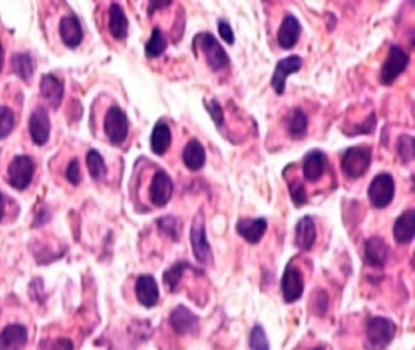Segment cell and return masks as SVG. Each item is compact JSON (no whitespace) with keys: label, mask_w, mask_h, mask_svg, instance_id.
<instances>
[{"label":"cell","mask_w":415,"mask_h":350,"mask_svg":"<svg viewBox=\"0 0 415 350\" xmlns=\"http://www.w3.org/2000/svg\"><path fill=\"white\" fill-rule=\"evenodd\" d=\"M219 33L221 38L223 39L224 42L228 43V44H234L235 42V36H234L233 30L232 26L229 25L228 22L225 20H219Z\"/></svg>","instance_id":"obj_40"},{"label":"cell","mask_w":415,"mask_h":350,"mask_svg":"<svg viewBox=\"0 0 415 350\" xmlns=\"http://www.w3.org/2000/svg\"><path fill=\"white\" fill-rule=\"evenodd\" d=\"M28 129L32 140L36 145L42 146L47 144L52 131V123L48 111L44 107H38L32 112L28 120Z\"/></svg>","instance_id":"obj_13"},{"label":"cell","mask_w":415,"mask_h":350,"mask_svg":"<svg viewBox=\"0 0 415 350\" xmlns=\"http://www.w3.org/2000/svg\"><path fill=\"white\" fill-rule=\"evenodd\" d=\"M109 31L116 41H123L128 34V19L122 6L117 3L110 6Z\"/></svg>","instance_id":"obj_24"},{"label":"cell","mask_w":415,"mask_h":350,"mask_svg":"<svg viewBox=\"0 0 415 350\" xmlns=\"http://www.w3.org/2000/svg\"><path fill=\"white\" fill-rule=\"evenodd\" d=\"M12 68L20 78L28 80L34 74V61L30 54L27 52H17L11 60Z\"/></svg>","instance_id":"obj_28"},{"label":"cell","mask_w":415,"mask_h":350,"mask_svg":"<svg viewBox=\"0 0 415 350\" xmlns=\"http://www.w3.org/2000/svg\"><path fill=\"white\" fill-rule=\"evenodd\" d=\"M60 37L68 47H77L83 41V30L76 15H68L61 19L59 26Z\"/></svg>","instance_id":"obj_19"},{"label":"cell","mask_w":415,"mask_h":350,"mask_svg":"<svg viewBox=\"0 0 415 350\" xmlns=\"http://www.w3.org/2000/svg\"><path fill=\"white\" fill-rule=\"evenodd\" d=\"M389 246L385 243V241L381 237L374 236L365 241L364 261L369 267H379V269L384 267L386 261L389 259Z\"/></svg>","instance_id":"obj_14"},{"label":"cell","mask_w":415,"mask_h":350,"mask_svg":"<svg viewBox=\"0 0 415 350\" xmlns=\"http://www.w3.org/2000/svg\"><path fill=\"white\" fill-rule=\"evenodd\" d=\"M171 6V1H168V3H156V1H152L149 4V14H152L156 9H159V8H163V6Z\"/></svg>","instance_id":"obj_41"},{"label":"cell","mask_w":415,"mask_h":350,"mask_svg":"<svg viewBox=\"0 0 415 350\" xmlns=\"http://www.w3.org/2000/svg\"><path fill=\"white\" fill-rule=\"evenodd\" d=\"M157 226L165 235L171 237L172 240L178 241L182 230V224L176 217H163L157 220Z\"/></svg>","instance_id":"obj_32"},{"label":"cell","mask_w":415,"mask_h":350,"mask_svg":"<svg viewBox=\"0 0 415 350\" xmlns=\"http://www.w3.org/2000/svg\"><path fill=\"white\" fill-rule=\"evenodd\" d=\"M187 269H192L190 263H188L185 261H178L165 272V274H163V283H165L167 287L170 288L171 292L176 291Z\"/></svg>","instance_id":"obj_29"},{"label":"cell","mask_w":415,"mask_h":350,"mask_svg":"<svg viewBox=\"0 0 415 350\" xmlns=\"http://www.w3.org/2000/svg\"><path fill=\"white\" fill-rule=\"evenodd\" d=\"M302 67V58L298 55H291L287 58H281L275 66L274 74L272 77V88L278 95L285 93L286 78L290 74L298 72Z\"/></svg>","instance_id":"obj_11"},{"label":"cell","mask_w":415,"mask_h":350,"mask_svg":"<svg viewBox=\"0 0 415 350\" xmlns=\"http://www.w3.org/2000/svg\"><path fill=\"white\" fill-rule=\"evenodd\" d=\"M205 107L208 111V113L212 117L213 122L216 123V126H223L224 123V112L222 106L219 104L217 100H211L210 102L205 101Z\"/></svg>","instance_id":"obj_37"},{"label":"cell","mask_w":415,"mask_h":350,"mask_svg":"<svg viewBox=\"0 0 415 350\" xmlns=\"http://www.w3.org/2000/svg\"><path fill=\"white\" fill-rule=\"evenodd\" d=\"M15 126V115L8 106H0V140L6 139Z\"/></svg>","instance_id":"obj_35"},{"label":"cell","mask_w":415,"mask_h":350,"mask_svg":"<svg viewBox=\"0 0 415 350\" xmlns=\"http://www.w3.org/2000/svg\"><path fill=\"white\" fill-rule=\"evenodd\" d=\"M172 144V131L166 122L160 120L154 127L151 133L150 146L157 156H163Z\"/></svg>","instance_id":"obj_26"},{"label":"cell","mask_w":415,"mask_h":350,"mask_svg":"<svg viewBox=\"0 0 415 350\" xmlns=\"http://www.w3.org/2000/svg\"><path fill=\"white\" fill-rule=\"evenodd\" d=\"M135 294L141 305L146 308L155 307L160 298L159 285L156 283L155 277L151 275H141L138 277L135 283Z\"/></svg>","instance_id":"obj_16"},{"label":"cell","mask_w":415,"mask_h":350,"mask_svg":"<svg viewBox=\"0 0 415 350\" xmlns=\"http://www.w3.org/2000/svg\"><path fill=\"white\" fill-rule=\"evenodd\" d=\"M286 131L291 139L301 140L307 134L308 129V117L302 109H295L287 116L285 122Z\"/></svg>","instance_id":"obj_27"},{"label":"cell","mask_w":415,"mask_h":350,"mask_svg":"<svg viewBox=\"0 0 415 350\" xmlns=\"http://www.w3.org/2000/svg\"><path fill=\"white\" fill-rule=\"evenodd\" d=\"M36 166L31 157L19 155L11 161L8 167V182L10 186L22 191L26 190L33 180Z\"/></svg>","instance_id":"obj_5"},{"label":"cell","mask_w":415,"mask_h":350,"mask_svg":"<svg viewBox=\"0 0 415 350\" xmlns=\"http://www.w3.org/2000/svg\"><path fill=\"white\" fill-rule=\"evenodd\" d=\"M368 196L370 204L375 208L387 207L394 197V180L389 173H380L368 188Z\"/></svg>","instance_id":"obj_7"},{"label":"cell","mask_w":415,"mask_h":350,"mask_svg":"<svg viewBox=\"0 0 415 350\" xmlns=\"http://www.w3.org/2000/svg\"><path fill=\"white\" fill-rule=\"evenodd\" d=\"M327 304H329V297H327V293L324 291H319V292L316 293V299H313L312 305H313V309H314V311L317 315L322 316L325 314Z\"/></svg>","instance_id":"obj_39"},{"label":"cell","mask_w":415,"mask_h":350,"mask_svg":"<svg viewBox=\"0 0 415 350\" xmlns=\"http://www.w3.org/2000/svg\"><path fill=\"white\" fill-rule=\"evenodd\" d=\"M249 344L251 350H270V342L265 335V329L260 325H256L254 329H251Z\"/></svg>","instance_id":"obj_34"},{"label":"cell","mask_w":415,"mask_h":350,"mask_svg":"<svg viewBox=\"0 0 415 350\" xmlns=\"http://www.w3.org/2000/svg\"><path fill=\"white\" fill-rule=\"evenodd\" d=\"M415 235V210L407 209L396 219L394 225V237L397 243L407 245Z\"/></svg>","instance_id":"obj_23"},{"label":"cell","mask_w":415,"mask_h":350,"mask_svg":"<svg viewBox=\"0 0 415 350\" xmlns=\"http://www.w3.org/2000/svg\"><path fill=\"white\" fill-rule=\"evenodd\" d=\"M200 320L190 309L184 305H178L173 309L170 316V324L172 329L176 331L178 335H195L200 329Z\"/></svg>","instance_id":"obj_12"},{"label":"cell","mask_w":415,"mask_h":350,"mask_svg":"<svg viewBox=\"0 0 415 350\" xmlns=\"http://www.w3.org/2000/svg\"><path fill=\"white\" fill-rule=\"evenodd\" d=\"M301 23L295 16L291 14L286 15L276 34V41L279 47L284 50H289L295 47L301 36Z\"/></svg>","instance_id":"obj_15"},{"label":"cell","mask_w":415,"mask_h":350,"mask_svg":"<svg viewBox=\"0 0 415 350\" xmlns=\"http://www.w3.org/2000/svg\"><path fill=\"white\" fill-rule=\"evenodd\" d=\"M167 45L168 43L165 34L159 27H155L151 32L150 39L146 42L145 55L150 58H159L166 52Z\"/></svg>","instance_id":"obj_30"},{"label":"cell","mask_w":415,"mask_h":350,"mask_svg":"<svg viewBox=\"0 0 415 350\" xmlns=\"http://www.w3.org/2000/svg\"><path fill=\"white\" fill-rule=\"evenodd\" d=\"M289 193L292 202L297 208H301L307 204L308 197H307L306 188L298 179H294L289 183Z\"/></svg>","instance_id":"obj_36"},{"label":"cell","mask_w":415,"mask_h":350,"mask_svg":"<svg viewBox=\"0 0 415 350\" xmlns=\"http://www.w3.org/2000/svg\"><path fill=\"white\" fill-rule=\"evenodd\" d=\"M397 326L392 320L376 316L367 324L365 348L368 350H384L389 347L396 336Z\"/></svg>","instance_id":"obj_1"},{"label":"cell","mask_w":415,"mask_h":350,"mask_svg":"<svg viewBox=\"0 0 415 350\" xmlns=\"http://www.w3.org/2000/svg\"><path fill=\"white\" fill-rule=\"evenodd\" d=\"M268 229V223L265 218H256V219H240L236 224V231L245 241L251 245H257L265 236V231Z\"/></svg>","instance_id":"obj_18"},{"label":"cell","mask_w":415,"mask_h":350,"mask_svg":"<svg viewBox=\"0 0 415 350\" xmlns=\"http://www.w3.org/2000/svg\"><path fill=\"white\" fill-rule=\"evenodd\" d=\"M104 131L110 142L114 145L125 142L128 135V118L120 106H111L104 120Z\"/></svg>","instance_id":"obj_8"},{"label":"cell","mask_w":415,"mask_h":350,"mask_svg":"<svg viewBox=\"0 0 415 350\" xmlns=\"http://www.w3.org/2000/svg\"><path fill=\"white\" fill-rule=\"evenodd\" d=\"M173 182L168 173L165 171H157L151 180L150 188H149V197L151 204L157 208L165 207L172 199L173 195Z\"/></svg>","instance_id":"obj_9"},{"label":"cell","mask_w":415,"mask_h":350,"mask_svg":"<svg viewBox=\"0 0 415 350\" xmlns=\"http://www.w3.org/2000/svg\"><path fill=\"white\" fill-rule=\"evenodd\" d=\"M190 242L196 261L201 264H211L213 261L212 248L208 243L203 213H197L192 219Z\"/></svg>","instance_id":"obj_4"},{"label":"cell","mask_w":415,"mask_h":350,"mask_svg":"<svg viewBox=\"0 0 415 350\" xmlns=\"http://www.w3.org/2000/svg\"><path fill=\"white\" fill-rule=\"evenodd\" d=\"M327 160L324 152L312 150L303 158V175L307 182L317 183L327 171Z\"/></svg>","instance_id":"obj_17"},{"label":"cell","mask_w":415,"mask_h":350,"mask_svg":"<svg viewBox=\"0 0 415 350\" xmlns=\"http://www.w3.org/2000/svg\"><path fill=\"white\" fill-rule=\"evenodd\" d=\"M182 158L184 166L189 171L196 172L199 169H201L206 162V151L203 149V144L197 139H192L184 147Z\"/></svg>","instance_id":"obj_25"},{"label":"cell","mask_w":415,"mask_h":350,"mask_svg":"<svg viewBox=\"0 0 415 350\" xmlns=\"http://www.w3.org/2000/svg\"><path fill=\"white\" fill-rule=\"evenodd\" d=\"M6 213V199H4V195L0 193V221L3 219Z\"/></svg>","instance_id":"obj_42"},{"label":"cell","mask_w":415,"mask_h":350,"mask_svg":"<svg viewBox=\"0 0 415 350\" xmlns=\"http://www.w3.org/2000/svg\"><path fill=\"white\" fill-rule=\"evenodd\" d=\"M372 163V149L353 146L347 149L341 160V171L348 179H359L367 173Z\"/></svg>","instance_id":"obj_3"},{"label":"cell","mask_w":415,"mask_h":350,"mask_svg":"<svg viewBox=\"0 0 415 350\" xmlns=\"http://www.w3.org/2000/svg\"><path fill=\"white\" fill-rule=\"evenodd\" d=\"M3 66H4V49H3V44L0 42V72L3 69Z\"/></svg>","instance_id":"obj_43"},{"label":"cell","mask_w":415,"mask_h":350,"mask_svg":"<svg viewBox=\"0 0 415 350\" xmlns=\"http://www.w3.org/2000/svg\"><path fill=\"white\" fill-rule=\"evenodd\" d=\"M39 90L43 99L52 106L54 110L61 104L63 98V83L54 74H48L43 76L39 83Z\"/></svg>","instance_id":"obj_21"},{"label":"cell","mask_w":415,"mask_h":350,"mask_svg":"<svg viewBox=\"0 0 415 350\" xmlns=\"http://www.w3.org/2000/svg\"><path fill=\"white\" fill-rule=\"evenodd\" d=\"M87 168L94 180H101L108 173L104 158L97 150H89L87 152Z\"/></svg>","instance_id":"obj_31"},{"label":"cell","mask_w":415,"mask_h":350,"mask_svg":"<svg viewBox=\"0 0 415 350\" xmlns=\"http://www.w3.org/2000/svg\"><path fill=\"white\" fill-rule=\"evenodd\" d=\"M196 44L201 49L208 67L214 72H219L230 63L228 54L221 45L219 39L211 33L205 32V33L197 34L194 39V45H196Z\"/></svg>","instance_id":"obj_2"},{"label":"cell","mask_w":415,"mask_h":350,"mask_svg":"<svg viewBox=\"0 0 415 350\" xmlns=\"http://www.w3.org/2000/svg\"><path fill=\"white\" fill-rule=\"evenodd\" d=\"M397 153L405 163H409L414 160V138L412 135L400 136L397 142Z\"/></svg>","instance_id":"obj_33"},{"label":"cell","mask_w":415,"mask_h":350,"mask_svg":"<svg viewBox=\"0 0 415 350\" xmlns=\"http://www.w3.org/2000/svg\"><path fill=\"white\" fill-rule=\"evenodd\" d=\"M305 291V281L298 267L289 264L281 278V292L286 303H294L301 298Z\"/></svg>","instance_id":"obj_10"},{"label":"cell","mask_w":415,"mask_h":350,"mask_svg":"<svg viewBox=\"0 0 415 350\" xmlns=\"http://www.w3.org/2000/svg\"><path fill=\"white\" fill-rule=\"evenodd\" d=\"M27 338L28 333L25 326L9 325L0 333V350H22L26 345Z\"/></svg>","instance_id":"obj_20"},{"label":"cell","mask_w":415,"mask_h":350,"mask_svg":"<svg viewBox=\"0 0 415 350\" xmlns=\"http://www.w3.org/2000/svg\"><path fill=\"white\" fill-rule=\"evenodd\" d=\"M66 179L74 186H77L78 184L81 183L82 177H81V168L77 158H73L66 168Z\"/></svg>","instance_id":"obj_38"},{"label":"cell","mask_w":415,"mask_h":350,"mask_svg":"<svg viewBox=\"0 0 415 350\" xmlns=\"http://www.w3.org/2000/svg\"><path fill=\"white\" fill-rule=\"evenodd\" d=\"M317 239L316 225L312 217H303L298 220L295 229V245L298 250L307 252L311 251Z\"/></svg>","instance_id":"obj_22"},{"label":"cell","mask_w":415,"mask_h":350,"mask_svg":"<svg viewBox=\"0 0 415 350\" xmlns=\"http://www.w3.org/2000/svg\"><path fill=\"white\" fill-rule=\"evenodd\" d=\"M409 63V55L400 45H391L389 55L380 72V80L384 85H391Z\"/></svg>","instance_id":"obj_6"},{"label":"cell","mask_w":415,"mask_h":350,"mask_svg":"<svg viewBox=\"0 0 415 350\" xmlns=\"http://www.w3.org/2000/svg\"><path fill=\"white\" fill-rule=\"evenodd\" d=\"M312 350H325V349H324V348H322V347H317V348H314V349H312Z\"/></svg>","instance_id":"obj_44"}]
</instances>
